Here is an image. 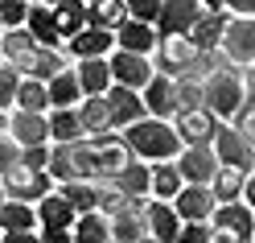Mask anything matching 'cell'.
<instances>
[{
	"label": "cell",
	"instance_id": "8",
	"mask_svg": "<svg viewBox=\"0 0 255 243\" xmlns=\"http://www.w3.org/2000/svg\"><path fill=\"white\" fill-rule=\"evenodd\" d=\"M202 50L189 37H161V50H156V66L161 74H173V78H189L198 66Z\"/></svg>",
	"mask_w": 255,
	"mask_h": 243
},
{
	"label": "cell",
	"instance_id": "44",
	"mask_svg": "<svg viewBox=\"0 0 255 243\" xmlns=\"http://www.w3.org/2000/svg\"><path fill=\"white\" fill-rule=\"evenodd\" d=\"M128 12H132V21H144V25H156L165 12V0H124Z\"/></svg>",
	"mask_w": 255,
	"mask_h": 243
},
{
	"label": "cell",
	"instance_id": "50",
	"mask_svg": "<svg viewBox=\"0 0 255 243\" xmlns=\"http://www.w3.org/2000/svg\"><path fill=\"white\" fill-rule=\"evenodd\" d=\"M0 243H41V235L37 231H25V235H4Z\"/></svg>",
	"mask_w": 255,
	"mask_h": 243
},
{
	"label": "cell",
	"instance_id": "27",
	"mask_svg": "<svg viewBox=\"0 0 255 243\" xmlns=\"http://www.w3.org/2000/svg\"><path fill=\"white\" fill-rule=\"evenodd\" d=\"M78 116H83L87 140H99V136H107V132H116V124H111V103H107V95L83 99V103H78Z\"/></svg>",
	"mask_w": 255,
	"mask_h": 243
},
{
	"label": "cell",
	"instance_id": "17",
	"mask_svg": "<svg viewBox=\"0 0 255 243\" xmlns=\"http://www.w3.org/2000/svg\"><path fill=\"white\" fill-rule=\"evenodd\" d=\"M173 206H177V215L185 223H214V215H218V198L210 186H185Z\"/></svg>",
	"mask_w": 255,
	"mask_h": 243
},
{
	"label": "cell",
	"instance_id": "48",
	"mask_svg": "<svg viewBox=\"0 0 255 243\" xmlns=\"http://www.w3.org/2000/svg\"><path fill=\"white\" fill-rule=\"evenodd\" d=\"M210 243H243V239H239L235 231H227V227H214V231H210Z\"/></svg>",
	"mask_w": 255,
	"mask_h": 243
},
{
	"label": "cell",
	"instance_id": "24",
	"mask_svg": "<svg viewBox=\"0 0 255 243\" xmlns=\"http://www.w3.org/2000/svg\"><path fill=\"white\" fill-rule=\"evenodd\" d=\"M78 70V83H83V95L95 99V95H107L116 87V74H111V62L107 58H91V62H74Z\"/></svg>",
	"mask_w": 255,
	"mask_h": 243
},
{
	"label": "cell",
	"instance_id": "56",
	"mask_svg": "<svg viewBox=\"0 0 255 243\" xmlns=\"http://www.w3.org/2000/svg\"><path fill=\"white\" fill-rule=\"evenodd\" d=\"M29 4H37V0H29Z\"/></svg>",
	"mask_w": 255,
	"mask_h": 243
},
{
	"label": "cell",
	"instance_id": "11",
	"mask_svg": "<svg viewBox=\"0 0 255 243\" xmlns=\"http://www.w3.org/2000/svg\"><path fill=\"white\" fill-rule=\"evenodd\" d=\"M177 169L185 177V186H210L222 169V161L214 153V144H194V149H185L177 157Z\"/></svg>",
	"mask_w": 255,
	"mask_h": 243
},
{
	"label": "cell",
	"instance_id": "33",
	"mask_svg": "<svg viewBox=\"0 0 255 243\" xmlns=\"http://www.w3.org/2000/svg\"><path fill=\"white\" fill-rule=\"evenodd\" d=\"M144 235H148V219L140 215L136 206L111 219V239H116V243H140Z\"/></svg>",
	"mask_w": 255,
	"mask_h": 243
},
{
	"label": "cell",
	"instance_id": "28",
	"mask_svg": "<svg viewBox=\"0 0 255 243\" xmlns=\"http://www.w3.org/2000/svg\"><path fill=\"white\" fill-rule=\"evenodd\" d=\"M50 128H54V144H78V140H87V128H83L78 107H54L50 111Z\"/></svg>",
	"mask_w": 255,
	"mask_h": 243
},
{
	"label": "cell",
	"instance_id": "42",
	"mask_svg": "<svg viewBox=\"0 0 255 243\" xmlns=\"http://www.w3.org/2000/svg\"><path fill=\"white\" fill-rule=\"evenodd\" d=\"M29 12H33L29 0H0V21H4V29H29Z\"/></svg>",
	"mask_w": 255,
	"mask_h": 243
},
{
	"label": "cell",
	"instance_id": "3",
	"mask_svg": "<svg viewBox=\"0 0 255 243\" xmlns=\"http://www.w3.org/2000/svg\"><path fill=\"white\" fill-rule=\"evenodd\" d=\"M50 173H54L58 186H66V182H99V177H103V165H99V149H95V140L54 144Z\"/></svg>",
	"mask_w": 255,
	"mask_h": 243
},
{
	"label": "cell",
	"instance_id": "32",
	"mask_svg": "<svg viewBox=\"0 0 255 243\" xmlns=\"http://www.w3.org/2000/svg\"><path fill=\"white\" fill-rule=\"evenodd\" d=\"M247 177H251V173H243V169H227V165H222V169H218V177L210 182V190H214L218 206H227V202H243Z\"/></svg>",
	"mask_w": 255,
	"mask_h": 243
},
{
	"label": "cell",
	"instance_id": "49",
	"mask_svg": "<svg viewBox=\"0 0 255 243\" xmlns=\"http://www.w3.org/2000/svg\"><path fill=\"white\" fill-rule=\"evenodd\" d=\"M41 243H74V231H41Z\"/></svg>",
	"mask_w": 255,
	"mask_h": 243
},
{
	"label": "cell",
	"instance_id": "54",
	"mask_svg": "<svg viewBox=\"0 0 255 243\" xmlns=\"http://www.w3.org/2000/svg\"><path fill=\"white\" fill-rule=\"evenodd\" d=\"M140 243H161V239H152V235H144V239H140Z\"/></svg>",
	"mask_w": 255,
	"mask_h": 243
},
{
	"label": "cell",
	"instance_id": "47",
	"mask_svg": "<svg viewBox=\"0 0 255 243\" xmlns=\"http://www.w3.org/2000/svg\"><path fill=\"white\" fill-rule=\"evenodd\" d=\"M222 8L231 17H243V21H255V0H222Z\"/></svg>",
	"mask_w": 255,
	"mask_h": 243
},
{
	"label": "cell",
	"instance_id": "12",
	"mask_svg": "<svg viewBox=\"0 0 255 243\" xmlns=\"http://www.w3.org/2000/svg\"><path fill=\"white\" fill-rule=\"evenodd\" d=\"M214 153H218V161H222L227 169H243V173L255 169V144L239 132L235 124H222V132H218V140H214Z\"/></svg>",
	"mask_w": 255,
	"mask_h": 243
},
{
	"label": "cell",
	"instance_id": "14",
	"mask_svg": "<svg viewBox=\"0 0 255 243\" xmlns=\"http://www.w3.org/2000/svg\"><path fill=\"white\" fill-rule=\"evenodd\" d=\"M144 103H148V116L152 120H177L181 116V87L173 74H156L152 87L144 91Z\"/></svg>",
	"mask_w": 255,
	"mask_h": 243
},
{
	"label": "cell",
	"instance_id": "36",
	"mask_svg": "<svg viewBox=\"0 0 255 243\" xmlns=\"http://www.w3.org/2000/svg\"><path fill=\"white\" fill-rule=\"evenodd\" d=\"M132 21V12H128V4L124 0H107V4H99V8H91V29H111V33H120V29Z\"/></svg>",
	"mask_w": 255,
	"mask_h": 243
},
{
	"label": "cell",
	"instance_id": "10",
	"mask_svg": "<svg viewBox=\"0 0 255 243\" xmlns=\"http://www.w3.org/2000/svg\"><path fill=\"white\" fill-rule=\"evenodd\" d=\"M173 128H177V136L185 149H194V144H214L218 132H222V120L214 116L210 107H198V111H181L177 120H173Z\"/></svg>",
	"mask_w": 255,
	"mask_h": 243
},
{
	"label": "cell",
	"instance_id": "34",
	"mask_svg": "<svg viewBox=\"0 0 255 243\" xmlns=\"http://www.w3.org/2000/svg\"><path fill=\"white\" fill-rule=\"evenodd\" d=\"M95 186H99V210H103V215L107 219H116V215H124V210H132V194H128L120 182H111V177H103V182H95Z\"/></svg>",
	"mask_w": 255,
	"mask_h": 243
},
{
	"label": "cell",
	"instance_id": "52",
	"mask_svg": "<svg viewBox=\"0 0 255 243\" xmlns=\"http://www.w3.org/2000/svg\"><path fill=\"white\" fill-rule=\"evenodd\" d=\"M202 4H206V12H227V8H222V0H202Z\"/></svg>",
	"mask_w": 255,
	"mask_h": 243
},
{
	"label": "cell",
	"instance_id": "43",
	"mask_svg": "<svg viewBox=\"0 0 255 243\" xmlns=\"http://www.w3.org/2000/svg\"><path fill=\"white\" fill-rule=\"evenodd\" d=\"M177 87H181V111L206 107V83L202 78H177Z\"/></svg>",
	"mask_w": 255,
	"mask_h": 243
},
{
	"label": "cell",
	"instance_id": "46",
	"mask_svg": "<svg viewBox=\"0 0 255 243\" xmlns=\"http://www.w3.org/2000/svg\"><path fill=\"white\" fill-rule=\"evenodd\" d=\"M235 128H239V132H243L251 144H255V99H247V107L243 111H239V120H235Z\"/></svg>",
	"mask_w": 255,
	"mask_h": 243
},
{
	"label": "cell",
	"instance_id": "23",
	"mask_svg": "<svg viewBox=\"0 0 255 243\" xmlns=\"http://www.w3.org/2000/svg\"><path fill=\"white\" fill-rule=\"evenodd\" d=\"M214 227H227V231H235L243 243H255V206H247V202H227V206H218Z\"/></svg>",
	"mask_w": 255,
	"mask_h": 243
},
{
	"label": "cell",
	"instance_id": "21",
	"mask_svg": "<svg viewBox=\"0 0 255 243\" xmlns=\"http://www.w3.org/2000/svg\"><path fill=\"white\" fill-rule=\"evenodd\" d=\"M116 41H120V50H128V54H148V58H156V50H161V29H156V25H144V21H128L120 33H116Z\"/></svg>",
	"mask_w": 255,
	"mask_h": 243
},
{
	"label": "cell",
	"instance_id": "20",
	"mask_svg": "<svg viewBox=\"0 0 255 243\" xmlns=\"http://www.w3.org/2000/svg\"><path fill=\"white\" fill-rule=\"evenodd\" d=\"M148 235L152 239H161V243H177V235H181V227H185V219L177 215V206L173 202H161V198H152L148 202Z\"/></svg>",
	"mask_w": 255,
	"mask_h": 243
},
{
	"label": "cell",
	"instance_id": "18",
	"mask_svg": "<svg viewBox=\"0 0 255 243\" xmlns=\"http://www.w3.org/2000/svg\"><path fill=\"white\" fill-rule=\"evenodd\" d=\"M95 149H99L103 177H120V173H128V169H132V161H136V153L128 149V140H124L120 132H107V136H99V140H95ZM103 177H99V182H103Z\"/></svg>",
	"mask_w": 255,
	"mask_h": 243
},
{
	"label": "cell",
	"instance_id": "9",
	"mask_svg": "<svg viewBox=\"0 0 255 243\" xmlns=\"http://www.w3.org/2000/svg\"><path fill=\"white\" fill-rule=\"evenodd\" d=\"M222 58L239 70H251L255 66V21H243V17H231V29L222 37Z\"/></svg>",
	"mask_w": 255,
	"mask_h": 243
},
{
	"label": "cell",
	"instance_id": "7",
	"mask_svg": "<svg viewBox=\"0 0 255 243\" xmlns=\"http://www.w3.org/2000/svg\"><path fill=\"white\" fill-rule=\"evenodd\" d=\"M12 66H17V70H21L25 78H41V83H54L58 74L74 70V62H70V54H66V50H50V45H33L29 54L12 58Z\"/></svg>",
	"mask_w": 255,
	"mask_h": 243
},
{
	"label": "cell",
	"instance_id": "25",
	"mask_svg": "<svg viewBox=\"0 0 255 243\" xmlns=\"http://www.w3.org/2000/svg\"><path fill=\"white\" fill-rule=\"evenodd\" d=\"M0 227L4 235H25V231H41V215L33 202H12L4 198V210H0Z\"/></svg>",
	"mask_w": 255,
	"mask_h": 243
},
{
	"label": "cell",
	"instance_id": "6",
	"mask_svg": "<svg viewBox=\"0 0 255 243\" xmlns=\"http://www.w3.org/2000/svg\"><path fill=\"white\" fill-rule=\"evenodd\" d=\"M107 62H111V74H116V87L140 91V95H144V91L152 87V78L161 74L156 58H148V54H128V50H116Z\"/></svg>",
	"mask_w": 255,
	"mask_h": 243
},
{
	"label": "cell",
	"instance_id": "29",
	"mask_svg": "<svg viewBox=\"0 0 255 243\" xmlns=\"http://www.w3.org/2000/svg\"><path fill=\"white\" fill-rule=\"evenodd\" d=\"M54 17H58V29L62 37H78L91 21V4H83V0H62V4H54Z\"/></svg>",
	"mask_w": 255,
	"mask_h": 243
},
{
	"label": "cell",
	"instance_id": "53",
	"mask_svg": "<svg viewBox=\"0 0 255 243\" xmlns=\"http://www.w3.org/2000/svg\"><path fill=\"white\" fill-rule=\"evenodd\" d=\"M83 4H91V8H99V4H107V0H83Z\"/></svg>",
	"mask_w": 255,
	"mask_h": 243
},
{
	"label": "cell",
	"instance_id": "39",
	"mask_svg": "<svg viewBox=\"0 0 255 243\" xmlns=\"http://www.w3.org/2000/svg\"><path fill=\"white\" fill-rule=\"evenodd\" d=\"M58 190L74 202L78 215H91V210H99V186H95V182H66V186H58Z\"/></svg>",
	"mask_w": 255,
	"mask_h": 243
},
{
	"label": "cell",
	"instance_id": "41",
	"mask_svg": "<svg viewBox=\"0 0 255 243\" xmlns=\"http://www.w3.org/2000/svg\"><path fill=\"white\" fill-rule=\"evenodd\" d=\"M0 45H4V62H12V58H21V54H29V50H33V45H37V37L29 33V29H4Z\"/></svg>",
	"mask_w": 255,
	"mask_h": 243
},
{
	"label": "cell",
	"instance_id": "51",
	"mask_svg": "<svg viewBox=\"0 0 255 243\" xmlns=\"http://www.w3.org/2000/svg\"><path fill=\"white\" fill-rule=\"evenodd\" d=\"M243 202H247V206H255V169H251V177H247V190H243Z\"/></svg>",
	"mask_w": 255,
	"mask_h": 243
},
{
	"label": "cell",
	"instance_id": "40",
	"mask_svg": "<svg viewBox=\"0 0 255 243\" xmlns=\"http://www.w3.org/2000/svg\"><path fill=\"white\" fill-rule=\"evenodd\" d=\"M21 87H25V74L12 66V62H4V66H0V103H4V111H8V107H17Z\"/></svg>",
	"mask_w": 255,
	"mask_h": 243
},
{
	"label": "cell",
	"instance_id": "16",
	"mask_svg": "<svg viewBox=\"0 0 255 243\" xmlns=\"http://www.w3.org/2000/svg\"><path fill=\"white\" fill-rule=\"evenodd\" d=\"M107 103H111V124H116V132H128L132 124L148 120V103L140 91H128V87H111L107 91Z\"/></svg>",
	"mask_w": 255,
	"mask_h": 243
},
{
	"label": "cell",
	"instance_id": "55",
	"mask_svg": "<svg viewBox=\"0 0 255 243\" xmlns=\"http://www.w3.org/2000/svg\"><path fill=\"white\" fill-rule=\"evenodd\" d=\"M247 78H251V83H255V66H251V70H247Z\"/></svg>",
	"mask_w": 255,
	"mask_h": 243
},
{
	"label": "cell",
	"instance_id": "5",
	"mask_svg": "<svg viewBox=\"0 0 255 243\" xmlns=\"http://www.w3.org/2000/svg\"><path fill=\"white\" fill-rule=\"evenodd\" d=\"M54 190H58V182H54L50 169H29V165H8L4 169V198H12V202H33L37 206Z\"/></svg>",
	"mask_w": 255,
	"mask_h": 243
},
{
	"label": "cell",
	"instance_id": "4",
	"mask_svg": "<svg viewBox=\"0 0 255 243\" xmlns=\"http://www.w3.org/2000/svg\"><path fill=\"white\" fill-rule=\"evenodd\" d=\"M4 140H12L17 149H37V144H54L50 111L8 107V111H4Z\"/></svg>",
	"mask_w": 255,
	"mask_h": 243
},
{
	"label": "cell",
	"instance_id": "15",
	"mask_svg": "<svg viewBox=\"0 0 255 243\" xmlns=\"http://www.w3.org/2000/svg\"><path fill=\"white\" fill-rule=\"evenodd\" d=\"M120 50V41H116V33L111 29H83L78 37H70L66 41V54H70V62H91V58H111Z\"/></svg>",
	"mask_w": 255,
	"mask_h": 243
},
{
	"label": "cell",
	"instance_id": "35",
	"mask_svg": "<svg viewBox=\"0 0 255 243\" xmlns=\"http://www.w3.org/2000/svg\"><path fill=\"white\" fill-rule=\"evenodd\" d=\"M111 182H120L132 198H152V165H148V161H140V157L132 161V169H128V173L111 177Z\"/></svg>",
	"mask_w": 255,
	"mask_h": 243
},
{
	"label": "cell",
	"instance_id": "13",
	"mask_svg": "<svg viewBox=\"0 0 255 243\" xmlns=\"http://www.w3.org/2000/svg\"><path fill=\"white\" fill-rule=\"evenodd\" d=\"M206 17V4L202 0H165V12L156 29H161V37H189V29Z\"/></svg>",
	"mask_w": 255,
	"mask_h": 243
},
{
	"label": "cell",
	"instance_id": "2",
	"mask_svg": "<svg viewBox=\"0 0 255 243\" xmlns=\"http://www.w3.org/2000/svg\"><path fill=\"white\" fill-rule=\"evenodd\" d=\"M247 99H251V78H247V70L222 66L218 74L206 78V107H210L222 124H235L239 111L247 107Z\"/></svg>",
	"mask_w": 255,
	"mask_h": 243
},
{
	"label": "cell",
	"instance_id": "45",
	"mask_svg": "<svg viewBox=\"0 0 255 243\" xmlns=\"http://www.w3.org/2000/svg\"><path fill=\"white\" fill-rule=\"evenodd\" d=\"M210 231H214V223H185L177 243H210Z\"/></svg>",
	"mask_w": 255,
	"mask_h": 243
},
{
	"label": "cell",
	"instance_id": "30",
	"mask_svg": "<svg viewBox=\"0 0 255 243\" xmlns=\"http://www.w3.org/2000/svg\"><path fill=\"white\" fill-rule=\"evenodd\" d=\"M185 190V177L177 169V161H165V165H152V198L161 202H177V194Z\"/></svg>",
	"mask_w": 255,
	"mask_h": 243
},
{
	"label": "cell",
	"instance_id": "37",
	"mask_svg": "<svg viewBox=\"0 0 255 243\" xmlns=\"http://www.w3.org/2000/svg\"><path fill=\"white\" fill-rule=\"evenodd\" d=\"M50 99H54V107H78L87 99L83 83H78V70H66V74L54 78V83H50Z\"/></svg>",
	"mask_w": 255,
	"mask_h": 243
},
{
	"label": "cell",
	"instance_id": "22",
	"mask_svg": "<svg viewBox=\"0 0 255 243\" xmlns=\"http://www.w3.org/2000/svg\"><path fill=\"white\" fill-rule=\"evenodd\" d=\"M227 29H231V12H206V17L189 29V41H194L202 54H218Z\"/></svg>",
	"mask_w": 255,
	"mask_h": 243
},
{
	"label": "cell",
	"instance_id": "26",
	"mask_svg": "<svg viewBox=\"0 0 255 243\" xmlns=\"http://www.w3.org/2000/svg\"><path fill=\"white\" fill-rule=\"evenodd\" d=\"M29 33L37 37V45H50V50H66V37H62V29H58L54 4H33V12H29Z\"/></svg>",
	"mask_w": 255,
	"mask_h": 243
},
{
	"label": "cell",
	"instance_id": "1",
	"mask_svg": "<svg viewBox=\"0 0 255 243\" xmlns=\"http://www.w3.org/2000/svg\"><path fill=\"white\" fill-rule=\"evenodd\" d=\"M128 140V149H132L140 161H148V165H165V161H177L185 153V144L177 136V128H173V120H140L132 124L128 132H120Z\"/></svg>",
	"mask_w": 255,
	"mask_h": 243
},
{
	"label": "cell",
	"instance_id": "31",
	"mask_svg": "<svg viewBox=\"0 0 255 243\" xmlns=\"http://www.w3.org/2000/svg\"><path fill=\"white\" fill-rule=\"evenodd\" d=\"M74 243H116V239H111V219L103 215V210L78 215V223H74Z\"/></svg>",
	"mask_w": 255,
	"mask_h": 243
},
{
	"label": "cell",
	"instance_id": "38",
	"mask_svg": "<svg viewBox=\"0 0 255 243\" xmlns=\"http://www.w3.org/2000/svg\"><path fill=\"white\" fill-rule=\"evenodd\" d=\"M17 107H25V111H54L50 83H41V78H25V87L17 95Z\"/></svg>",
	"mask_w": 255,
	"mask_h": 243
},
{
	"label": "cell",
	"instance_id": "19",
	"mask_svg": "<svg viewBox=\"0 0 255 243\" xmlns=\"http://www.w3.org/2000/svg\"><path fill=\"white\" fill-rule=\"evenodd\" d=\"M37 215H41V231H74V223H78V210L62 190H54L50 198L37 202Z\"/></svg>",
	"mask_w": 255,
	"mask_h": 243
}]
</instances>
